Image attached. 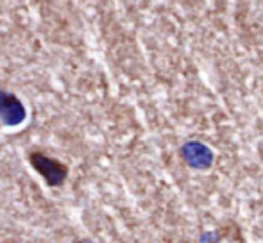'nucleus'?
<instances>
[{"label": "nucleus", "instance_id": "obj_1", "mask_svg": "<svg viewBox=\"0 0 263 243\" xmlns=\"http://www.w3.org/2000/svg\"><path fill=\"white\" fill-rule=\"evenodd\" d=\"M29 163L42 175L43 181L52 188L63 186L66 177H68V167L65 163H61L55 157H50L47 154L40 152V150H34V152L29 154Z\"/></svg>", "mask_w": 263, "mask_h": 243}, {"label": "nucleus", "instance_id": "obj_2", "mask_svg": "<svg viewBox=\"0 0 263 243\" xmlns=\"http://www.w3.org/2000/svg\"><path fill=\"white\" fill-rule=\"evenodd\" d=\"M181 157L188 167L195 168V170H206L213 165L215 159L210 147L204 145L202 141H197V139L186 141L181 147Z\"/></svg>", "mask_w": 263, "mask_h": 243}, {"label": "nucleus", "instance_id": "obj_3", "mask_svg": "<svg viewBox=\"0 0 263 243\" xmlns=\"http://www.w3.org/2000/svg\"><path fill=\"white\" fill-rule=\"evenodd\" d=\"M27 113L22 104V100L14 93H9L6 90H0V121L7 127L20 125L25 120Z\"/></svg>", "mask_w": 263, "mask_h": 243}, {"label": "nucleus", "instance_id": "obj_4", "mask_svg": "<svg viewBox=\"0 0 263 243\" xmlns=\"http://www.w3.org/2000/svg\"><path fill=\"white\" fill-rule=\"evenodd\" d=\"M77 243H93V241H91V240H88V238H84V240H79Z\"/></svg>", "mask_w": 263, "mask_h": 243}]
</instances>
